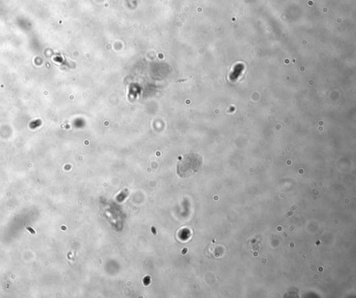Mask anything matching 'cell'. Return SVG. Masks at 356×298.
I'll return each instance as SVG.
<instances>
[{"label":"cell","instance_id":"1","mask_svg":"<svg viewBox=\"0 0 356 298\" xmlns=\"http://www.w3.org/2000/svg\"><path fill=\"white\" fill-rule=\"evenodd\" d=\"M203 164V158L197 154L184 156L177 166V174L182 178H186L197 173Z\"/></svg>","mask_w":356,"mask_h":298}]
</instances>
